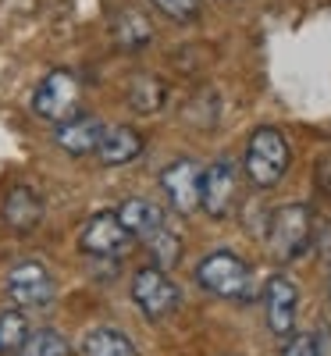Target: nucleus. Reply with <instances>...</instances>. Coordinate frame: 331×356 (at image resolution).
Segmentation results:
<instances>
[{"instance_id": "3", "label": "nucleus", "mask_w": 331, "mask_h": 356, "mask_svg": "<svg viewBox=\"0 0 331 356\" xmlns=\"http://www.w3.org/2000/svg\"><path fill=\"white\" fill-rule=\"evenodd\" d=\"M314 239V214L307 203H285L267 221V250L275 260L292 264L310 250Z\"/></svg>"}, {"instance_id": "19", "label": "nucleus", "mask_w": 331, "mask_h": 356, "mask_svg": "<svg viewBox=\"0 0 331 356\" xmlns=\"http://www.w3.org/2000/svg\"><path fill=\"white\" fill-rule=\"evenodd\" d=\"M25 339H29V317H25V310H18V307L0 310V356L18 353Z\"/></svg>"}, {"instance_id": "7", "label": "nucleus", "mask_w": 331, "mask_h": 356, "mask_svg": "<svg viewBox=\"0 0 331 356\" xmlns=\"http://www.w3.org/2000/svg\"><path fill=\"white\" fill-rule=\"evenodd\" d=\"M200 186H203V168L193 157H178L161 171V189L171 203V211L182 218L200 211Z\"/></svg>"}, {"instance_id": "11", "label": "nucleus", "mask_w": 331, "mask_h": 356, "mask_svg": "<svg viewBox=\"0 0 331 356\" xmlns=\"http://www.w3.org/2000/svg\"><path fill=\"white\" fill-rule=\"evenodd\" d=\"M104 129H107V125L100 122V118L79 114V118H72V122L57 125L54 143L61 146L65 154H72V157H89V154H97V146H100V139H104Z\"/></svg>"}, {"instance_id": "16", "label": "nucleus", "mask_w": 331, "mask_h": 356, "mask_svg": "<svg viewBox=\"0 0 331 356\" xmlns=\"http://www.w3.org/2000/svg\"><path fill=\"white\" fill-rule=\"evenodd\" d=\"M164 97H168V89H164V82H161L157 75H132L129 93H125L129 107L139 111V114H154V111H161Z\"/></svg>"}, {"instance_id": "14", "label": "nucleus", "mask_w": 331, "mask_h": 356, "mask_svg": "<svg viewBox=\"0 0 331 356\" xmlns=\"http://www.w3.org/2000/svg\"><path fill=\"white\" fill-rule=\"evenodd\" d=\"M118 221L125 225V232L132 235V239H150L154 232H161L164 228V207L161 203H154V200H146V196H132V200H125L122 207H118Z\"/></svg>"}, {"instance_id": "2", "label": "nucleus", "mask_w": 331, "mask_h": 356, "mask_svg": "<svg viewBox=\"0 0 331 356\" xmlns=\"http://www.w3.org/2000/svg\"><path fill=\"white\" fill-rule=\"evenodd\" d=\"M196 285L210 296H221V300H253V271L232 250L207 253L196 264Z\"/></svg>"}, {"instance_id": "4", "label": "nucleus", "mask_w": 331, "mask_h": 356, "mask_svg": "<svg viewBox=\"0 0 331 356\" xmlns=\"http://www.w3.org/2000/svg\"><path fill=\"white\" fill-rule=\"evenodd\" d=\"M82 86L72 72L65 68H57L50 72L40 86H36V93H33V114L43 118V122H50L54 129L57 125H65L72 122V118L82 114Z\"/></svg>"}, {"instance_id": "5", "label": "nucleus", "mask_w": 331, "mask_h": 356, "mask_svg": "<svg viewBox=\"0 0 331 356\" xmlns=\"http://www.w3.org/2000/svg\"><path fill=\"white\" fill-rule=\"evenodd\" d=\"M132 303L139 307V314L146 321H168L178 307H182V292H178L175 278H168V271H161V267H139V271L132 275Z\"/></svg>"}, {"instance_id": "17", "label": "nucleus", "mask_w": 331, "mask_h": 356, "mask_svg": "<svg viewBox=\"0 0 331 356\" xmlns=\"http://www.w3.org/2000/svg\"><path fill=\"white\" fill-rule=\"evenodd\" d=\"M146 253H150V267H161V271H171V267L182 260V239L178 232H171L168 225L161 232H154L146 239Z\"/></svg>"}, {"instance_id": "13", "label": "nucleus", "mask_w": 331, "mask_h": 356, "mask_svg": "<svg viewBox=\"0 0 331 356\" xmlns=\"http://www.w3.org/2000/svg\"><path fill=\"white\" fill-rule=\"evenodd\" d=\"M0 218H4L8 228H15V232H36L40 221H43V196L29 186H15L4 196Z\"/></svg>"}, {"instance_id": "10", "label": "nucleus", "mask_w": 331, "mask_h": 356, "mask_svg": "<svg viewBox=\"0 0 331 356\" xmlns=\"http://www.w3.org/2000/svg\"><path fill=\"white\" fill-rule=\"evenodd\" d=\"M296 307H299V289L289 275H271L264 285V317L271 335L289 339L296 332Z\"/></svg>"}, {"instance_id": "22", "label": "nucleus", "mask_w": 331, "mask_h": 356, "mask_svg": "<svg viewBox=\"0 0 331 356\" xmlns=\"http://www.w3.org/2000/svg\"><path fill=\"white\" fill-rule=\"evenodd\" d=\"M282 356H321V346H317V335L310 332H292L282 346Z\"/></svg>"}, {"instance_id": "21", "label": "nucleus", "mask_w": 331, "mask_h": 356, "mask_svg": "<svg viewBox=\"0 0 331 356\" xmlns=\"http://www.w3.org/2000/svg\"><path fill=\"white\" fill-rule=\"evenodd\" d=\"M150 4L175 22H196L200 15V0H150Z\"/></svg>"}, {"instance_id": "23", "label": "nucleus", "mask_w": 331, "mask_h": 356, "mask_svg": "<svg viewBox=\"0 0 331 356\" xmlns=\"http://www.w3.org/2000/svg\"><path fill=\"white\" fill-rule=\"evenodd\" d=\"M317 186L331 196V157H324V161H317Z\"/></svg>"}, {"instance_id": "6", "label": "nucleus", "mask_w": 331, "mask_h": 356, "mask_svg": "<svg viewBox=\"0 0 331 356\" xmlns=\"http://www.w3.org/2000/svg\"><path fill=\"white\" fill-rule=\"evenodd\" d=\"M4 285L18 310H47L57 296V282L43 260H18Z\"/></svg>"}, {"instance_id": "24", "label": "nucleus", "mask_w": 331, "mask_h": 356, "mask_svg": "<svg viewBox=\"0 0 331 356\" xmlns=\"http://www.w3.org/2000/svg\"><path fill=\"white\" fill-rule=\"evenodd\" d=\"M328 292H331V278H328Z\"/></svg>"}, {"instance_id": "9", "label": "nucleus", "mask_w": 331, "mask_h": 356, "mask_svg": "<svg viewBox=\"0 0 331 356\" xmlns=\"http://www.w3.org/2000/svg\"><path fill=\"white\" fill-rule=\"evenodd\" d=\"M132 246V235L118 221V211H100L86 221L79 232V250L89 257H125Z\"/></svg>"}, {"instance_id": "20", "label": "nucleus", "mask_w": 331, "mask_h": 356, "mask_svg": "<svg viewBox=\"0 0 331 356\" xmlns=\"http://www.w3.org/2000/svg\"><path fill=\"white\" fill-rule=\"evenodd\" d=\"M114 36L125 50H139L154 40V29L139 11H122V22H114Z\"/></svg>"}, {"instance_id": "8", "label": "nucleus", "mask_w": 331, "mask_h": 356, "mask_svg": "<svg viewBox=\"0 0 331 356\" xmlns=\"http://www.w3.org/2000/svg\"><path fill=\"white\" fill-rule=\"evenodd\" d=\"M239 196V168L228 157H218L203 171V186H200V211H207V218H228Z\"/></svg>"}, {"instance_id": "1", "label": "nucleus", "mask_w": 331, "mask_h": 356, "mask_svg": "<svg viewBox=\"0 0 331 356\" xmlns=\"http://www.w3.org/2000/svg\"><path fill=\"white\" fill-rule=\"evenodd\" d=\"M243 164H246V175L257 189L278 186L289 171V164H292V146H289L285 132L275 129V125H260L246 143V161Z\"/></svg>"}, {"instance_id": "12", "label": "nucleus", "mask_w": 331, "mask_h": 356, "mask_svg": "<svg viewBox=\"0 0 331 356\" xmlns=\"http://www.w3.org/2000/svg\"><path fill=\"white\" fill-rule=\"evenodd\" d=\"M139 154H143V132L139 129H132V125H107L93 157L104 168H122V164H132Z\"/></svg>"}, {"instance_id": "18", "label": "nucleus", "mask_w": 331, "mask_h": 356, "mask_svg": "<svg viewBox=\"0 0 331 356\" xmlns=\"http://www.w3.org/2000/svg\"><path fill=\"white\" fill-rule=\"evenodd\" d=\"M15 356H72V346L57 328H40V332H29V339Z\"/></svg>"}, {"instance_id": "15", "label": "nucleus", "mask_w": 331, "mask_h": 356, "mask_svg": "<svg viewBox=\"0 0 331 356\" xmlns=\"http://www.w3.org/2000/svg\"><path fill=\"white\" fill-rule=\"evenodd\" d=\"M79 356H136V342L122 328H93L82 335Z\"/></svg>"}]
</instances>
